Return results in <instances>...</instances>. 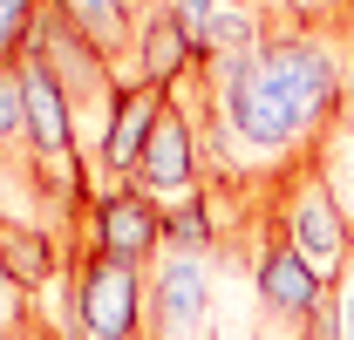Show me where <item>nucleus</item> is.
I'll return each instance as SVG.
<instances>
[{
  "label": "nucleus",
  "mask_w": 354,
  "mask_h": 340,
  "mask_svg": "<svg viewBox=\"0 0 354 340\" xmlns=\"http://www.w3.org/2000/svg\"><path fill=\"white\" fill-rule=\"evenodd\" d=\"M341 68H348V109H354V35L341 41Z\"/></svg>",
  "instance_id": "nucleus-15"
},
{
  "label": "nucleus",
  "mask_w": 354,
  "mask_h": 340,
  "mask_svg": "<svg viewBox=\"0 0 354 340\" xmlns=\"http://www.w3.org/2000/svg\"><path fill=\"white\" fill-rule=\"evenodd\" d=\"M28 313H35V299L14 286V272H7V252H0V334H14Z\"/></svg>",
  "instance_id": "nucleus-12"
},
{
  "label": "nucleus",
  "mask_w": 354,
  "mask_h": 340,
  "mask_svg": "<svg viewBox=\"0 0 354 340\" xmlns=\"http://www.w3.org/2000/svg\"><path fill=\"white\" fill-rule=\"evenodd\" d=\"M88 245L116 258H136V265H157L164 258V205L136 184H102L88 198V225H82Z\"/></svg>",
  "instance_id": "nucleus-4"
},
{
  "label": "nucleus",
  "mask_w": 354,
  "mask_h": 340,
  "mask_svg": "<svg viewBox=\"0 0 354 340\" xmlns=\"http://www.w3.org/2000/svg\"><path fill=\"white\" fill-rule=\"evenodd\" d=\"M279 7H286V21L320 28V35H334V41L354 35V0H279Z\"/></svg>",
  "instance_id": "nucleus-11"
},
{
  "label": "nucleus",
  "mask_w": 354,
  "mask_h": 340,
  "mask_svg": "<svg viewBox=\"0 0 354 340\" xmlns=\"http://www.w3.org/2000/svg\"><path fill=\"white\" fill-rule=\"evenodd\" d=\"M313 170L327 177V191H334V205L348 211V225H354V109L341 116V123L320 136V150H313Z\"/></svg>",
  "instance_id": "nucleus-8"
},
{
  "label": "nucleus",
  "mask_w": 354,
  "mask_h": 340,
  "mask_svg": "<svg viewBox=\"0 0 354 340\" xmlns=\"http://www.w3.org/2000/svg\"><path fill=\"white\" fill-rule=\"evenodd\" d=\"M198 68V35L184 28L177 0L164 7H143V41H136V82L150 88H177L184 75Z\"/></svg>",
  "instance_id": "nucleus-7"
},
{
  "label": "nucleus",
  "mask_w": 354,
  "mask_h": 340,
  "mask_svg": "<svg viewBox=\"0 0 354 340\" xmlns=\"http://www.w3.org/2000/svg\"><path fill=\"white\" fill-rule=\"evenodd\" d=\"M68 272H75V306H82L88 340H143L150 334V272L136 258H116L82 238L68 252Z\"/></svg>",
  "instance_id": "nucleus-1"
},
{
  "label": "nucleus",
  "mask_w": 354,
  "mask_h": 340,
  "mask_svg": "<svg viewBox=\"0 0 354 340\" xmlns=\"http://www.w3.org/2000/svg\"><path fill=\"white\" fill-rule=\"evenodd\" d=\"M245 7H259V14H286V7H279V0H245Z\"/></svg>",
  "instance_id": "nucleus-16"
},
{
  "label": "nucleus",
  "mask_w": 354,
  "mask_h": 340,
  "mask_svg": "<svg viewBox=\"0 0 354 340\" xmlns=\"http://www.w3.org/2000/svg\"><path fill=\"white\" fill-rule=\"evenodd\" d=\"M279 232H286V245L307 258L327 286L354 265V225H348V211L334 205L327 177H320L313 164L279 177Z\"/></svg>",
  "instance_id": "nucleus-2"
},
{
  "label": "nucleus",
  "mask_w": 354,
  "mask_h": 340,
  "mask_svg": "<svg viewBox=\"0 0 354 340\" xmlns=\"http://www.w3.org/2000/svg\"><path fill=\"white\" fill-rule=\"evenodd\" d=\"M136 7H164V0H136Z\"/></svg>",
  "instance_id": "nucleus-17"
},
{
  "label": "nucleus",
  "mask_w": 354,
  "mask_h": 340,
  "mask_svg": "<svg viewBox=\"0 0 354 340\" xmlns=\"http://www.w3.org/2000/svg\"><path fill=\"white\" fill-rule=\"evenodd\" d=\"M212 258L205 252H164L150 265V334L143 340H218L212 334Z\"/></svg>",
  "instance_id": "nucleus-3"
},
{
  "label": "nucleus",
  "mask_w": 354,
  "mask_h": 340,
  "mask_svg": "<svg viewBox=\"0 0 354 340\" xmlns=\"http://www.w3.org/2000/svg\"><path fill=\"white\" fill-rule=\"evenodd\" d=\"M327 306H334V334L354 340V265L334 279V293H327Z\"/></svg>",
  "instance_id": "nucleus-13"
},
{
  "label": "nucleus",
  "mask_w": 354,
  "mask_h": 340,
  "mask_svg": "<svg viewBox=\"0 0 354 340\" xmlns=\"http://www.w3.org/2000/svg\"><path fill=\"white\" fill-rule=\"evenodd\" d=\"M0 157L35 164V150H28V88H21V62L0 68Z\"/></svg>",
  "instance_id": "nucleus-9"
},
{
  "label": "nucleus",
  "mask_w": 354,
  "mask_h": 340,
  "mask_svg": "<svg viewBox=\"0 0 354 340\" xmlns=\"http://www.w3.org/2000/svg\"><path fill=\"white\" fill-rule=\"evenodd\" d=\"M68 28L82 35L123 82H136V41H143V7L136 0H55Z\"/></svg>",
  "instance_id": "nucleus-6"
},
{
  "label": "nucleus",
  "mask_w": 354,
  "mask_h": 340,
  "mask_svg": "<svg viewBox=\"0 0 354 340\" xmlns=\"http://www.w3.org/2000/svg\"><path fill=\"white\" fill-rule=\"evenodd\" d=\"M130 184H136V191H150L157 205H171V198H184V191H205L198 136H191V123H184L177 95L164 102V116H157V129H150V143H143V157H136Z\"/></svg>",
  "instance_id": "nucleus-5"
},
{
  "label": "nucleus",
  "mask_w": 354,
  "mask_h": 340,
  "mask_svg": "<svg viewBox=\"0 0 354 340\" xmlns=\"http://www.w3.org/2000/svg\"><path fill=\"white\" fill-rule=\"evenodd\" d=\"M41 14H48V0H0V68H14V62L35 48Z\"/></svg>",
  "instance_id": "nucleus-10"
},
{
  "label": "nucleus",
  "mask_w": 354,
  "mask_h": 340,
  "mask_svg": "<svg viewBox=\"0 0 354 340\" xmlns=\"http://www.w3.org/2000/svg\"><path fill=\"white\" fill-rule=\"evenodd\" d=\"M0 340H55V334H48V320H41V313H28L14 334H0Z\"/></svg>",
  "instance_id": "nucleus-14"
}]
</instances>
